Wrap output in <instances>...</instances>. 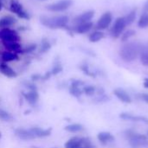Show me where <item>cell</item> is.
I'll return each instance as SVG.
<instances>
[{"label": "cell", "instance_id": "30", "mask_svg": "<svg viewBox=\"0 0 148 148\" xmlns=\"http://www.w3.org/2000/svg\"><path fill=\"white\" fill-rule=\"evenodd\" d=\"M134 35H135V31H134V30H133V29H128V30L126 31L125 33H122V35H121V40H122L123 42H126V41H127L130 37L134 36Z\"/></svg>", "mask_w": 148, "mask_h": 148}, {"label": "cell", "instance_id": "27", "mask_svg": "<svg viewBox=\"0 0 148 148\" xmlns=\"http://www.w3.org/2000/svg\"><path fill=\"white\" fill-rule=\"evenodd\" d=\"M82 92L87 96H93L96 93V88L95 86H92V85L84 86L82 88Z\"/></svg>", "mask_w": 148, "mask_h": 148}, {"label": "cell", "instance_id": "20", "mask_svg": "<svg viewBox=\"0 0 148 148\" xmlns=\"http://www.w3.org/2000/svg\"><path fill=\"white\" fill-rule=\"evenodd\" d=\"M93 26H94L93 23L88 22V23H82V24L74 25L72 29L74 30V32H75L77 34H86L90 31V29L93 28Z\"/></svg>", "mask_w": 148, "mask_h": 148}, {"label": "cell", "instance_id": "11", "mask_svg": "<svg viewBox=\"0 0 148 148\" xmlns=\"http://www.w3.org/2000/svg\"><path fill=\"white\" fill-rule=\"evenodd\" d=\"M84 85V82L79 80H74L71 82V85L69 87V93L72 95L74 97L80 98L82 95L83 94L82 89L81 88V86Z\"/></svg>", "mask_w": 148, "mask_h": 148}, {"label": "cell", "instance_id": "22", "mask_svg": "<svg viewBox=\"0 0 148 148\" xmlns=\"http://www.w3.org/2000/svg\"><path fill=\"white\" fill-rule=\"evenodd\" d=\"M19 60V55L10 52V51H3L1 54V61L3 62H15V61H18Z\"/></svg>", "mask_w": 148, "mask_h": 148}, {"label": "cell", "instance_id": "29", "mask_svg": "<svg viewBox=\"0 0 148 148\" xmlns=\"http://www.w3.org/2000/svg\"><path fill=\"white\" fill-rule=\"evenodd\" d=\"M135 17H136V11L135 10H132L130 13H128V15L124 17L125 18V22H126V24L127 25H130L134 23V21L135 20Z\"/></svg>", "mask_w": 148, "mask_h": 148}, {"label": "cell", "instance_id": "13", "mask_svg": "<svg viewBox=\"0 0 148 148\" xmlns=\"http://www.w3.org/2000/svg\"><path fill=\"white\" fill-rule=\"evenodd\" d=\"M120 118L124 121H133V122H143L148 125V118L145 116L134 115L128 113H121L120 114Z\"/></svg>", "mask_w": 148, "mask_h": 148}, {"label": "cell", "instance_id": "18", "mask_svg": "<svg viewBox=\"0 0 148 148\" xmlns=\"http://www.w3.org/2000/svg\"><path fill=\"white\" fill-rule=\"evenodd\" d=\"M0 73L8 78H16L17 76V73L6 62H0Z\"/></svg>", "mask_w": 148, "mask_h": 148}, {"label": "cell", "instance_id": "28", "mask_svg": "<svg viewBox=\"0 0 148 148\" xmlns=\"http://www.w3.org/2000/svg\"><path fill=\"white\" fill-rule=\"evenodd\" d=\"M138 25L140 28L145 29L148 27V13H145L143 14L140 17V20L138 22Z\"/></svg>", "mask_w": 148, "mask_h": 148}, {"label": "cell", "instance_id": "36", "mask_svg": "<svg viewBox=\"0 0 148 148\" xmlns=\"http://www.w3.org/2000/svg\"><path fill=\"white\" fill-rule=\"evenodd\" d=\"M140 98L142 101H144L145 102H147L148 103V94L147 93H144V94H141L140 95Z\"/></svg>", "mask_w": 148, "mask_h": 148}, {"label": "cell", "instance_id": "14", "mask_svg": "<svg viewBox=\"0 0 148 148\" xmlns=\"http://www.w3.org/2000/svg\"><path fill=\"white\" fill-rule=\"evenodd\" d=\"M24 100L29 103V105L35 107L39 101V94L37 90H29L27 93L23 94Z\"/></svg>", "mask_w": 148, "mask_h": 148}, {"label": "cell", "instance_id": "32", "mask_svg": "<svg viewBox=\"0 0 148 148\" xmlns=\"http://www.w3.org/2000/svg\"><path fill=\"white\" fill-rule=\"evenodd\" d=\"M36 49V45L32 43V44H29L26 47H23V54H29V53H32L33 51H35Z\"/></svg>", "mask_w": 148, "mask_h": 148}, {"label": "cell", "instance_id": "39", "mask_svg": "<svg viewBox=\"0 0 148 148\" xmlns=\"http://www.w3.org/2000/svg\"><path fill=\"white\" fill-rule=\"evenodd\" d=\"M144 87L146 88H148V78H147L145 81H144Z\"/></svg>", "mask_w": 148, "mask_h": 148}, {"label": "cell", "instance_id": "37", "mask_svg": "<svg viewBox=\"0 0 148 148\" xmlns=\"http://www.w3.org/2000/svg\"><path fill=\"white\" fill-rule=\"evenodd\" d=\"M39 79H42V76L40 75H33L31 76V82H36V81H38Z\"/></svg>", "mask_w": 148, "mask_h": 148}, {"label": "cell", "instance_id": "10", "mask_svg": "<svg viewBox=\"0 0 148 148\" xmlns=\"http://www.w3.org/2000/svg\"><path fill=\"white\" fill-rule=\"evenodd\" d=\"M3 46L5 48L7 51H10L13 53H16L17 55L23 54V47L20 42H2Z\"/></svg>", "mask_w": 148, "mask_h": 148}, {"label": "cell", "instance_id": "42", "mask_svg": "<svg viewBox=\"0 0 148 148\" xmlns=\"http://www.w3.org/2000/svg\"><path fill=\"white\" fill-rule=\"evenodd\" d=\"M38 1H47V0H38Z\"/></svg>", "mask_w": 148, "mask_h": 148}, {"label": "cell", "instance_id": "35", "mask_svg": "<svg viewBox=\"0 0 148 148\" xmlns=\"http://www.w3.org/2000/svg\"><path fill=\"white\" fill-rule=\"evenodd\" d=\"M23 84L28 88V91H29V90H37V88H36V86L35 85V83L33 82H24Z\"/></svg>", "mask_w": 148, "mask_h": 148}, {"label": "cell", "instance_id": "15", "mask_svg": "<svg viewBox=\"0 0 148 148\" xmlns=\"http://www.w3.org/2000/svg\"><path fill=\"white\" fill-rule=\"evenodd\" d=\"M15 135L22 140H35V137L32 135V134L30 133V131L29 129L26 128H23V127H18L16 129H15Z\"/></svg>", "mask_w": 148, "mask_h": 148}, {"label": "cell", "instance_id": "12", "mask_svg": "<svg viewBox=\"0 0 148 148\" xmlns=\"http://www.w3.org/2000/svg\"><path fill=\"white\" fill-rule=\"evenodd\" d=\"M29 130L30 131V133L32 134V135L35 137V139L36 138H46L50 136L51 133H52V129L51 128H42V127H33L29 128Z\"/></svg>", "mask_w": 148, "mask_h": 148}, {"label": "cell", "instance_id": "24", "mask_svg": "<svg viewBox=\"0 0 148 148\" xmlns=\"http://www.w3.org/2000/svg\"><path fill=\"white\" fill-rule=\"evenodd\" d=\"M140 62L141 63L148 67V42L145 44H142V48L140 50Z\"/></svg>", "mask_w": 148, "mask_h": 148}, {"label": "cell", "instance_id": "44", "mask_svg": "<svg viewBox=\"0 0 148 148\" xmlns=\"http://www.w3.org/2000/svg\"><path fill=\"white\" fill-rule=\"evenodd\" d=\"M147 134H148V133H147Z\"/></svg>", "mask_w": 148, "mask_h": 148}, {"label": "cell", "instance_id": "34", "mask_svg": "<svg viewBox=\"0 0 148 148\" xmlns=\"http://www.w3.org/2000/svg\"><path fill=\"white\" fill-rule=\"evenodd\" d=\"M83 148H96L95 146L92 143L91 140L88 138L84 137V141H83Z\"/></svg>", "mask_w": 148, "mask_h": 148}, {"label": "cell", "instance_id": "19", "mask_svg": "<svg viewBox=\"0 0 148 148\" xmlns=\"http://www.w3.org/2000/svg\"><path fill=\"white\" fill-rule=\"evenodd\" d=\"M16 23V19L11 15H5L0 17V29L11 28Z\"/></svg>", "mask_w": 148, "mask_h": 148}, {"label": "cell", "instance_id": "33", "mask_svg": "<svg viewBox=\"0 0 148 148\" xmlns=\"http://www.w3.org/2000/svg\"><path fill=\"white\" fill-rule=\"evenodd\" d=\"M62 71V66L60 63H56V65H54V67L51 70V74L52 75H58Z\"/></svg>", "mask_w": 148, "mask_h": 148}, {"label": "cell", "instance_id": "23", "mask_svg": "<svg viewBox=\"0 0 148 148\" xmlns=\"http://www.w3.org/2000/svg\"><path fill=\"white\" fill-rule=\"evenodd\" d=\"M64 130L69 132V133H71V134H77V133L83 131L84 127L80 123H72V124L66 126L64 127Z\"/></svg>", "mask_w": 148, "mask_h": 148}, {"label": "cell", "instance_id": "38", "mask_svg": "<svg viewBox=\"0 0 148 148\" xmlns=\"http://www.w3.org/2000/svg\"><path fill=\"white\" fill-rule=\"evenodd\" d=\"M144 10H145L146 12H148V0L146 2V3H145V5H144Z\"/></svg>", "mask_w": 148, "mask_h": 148}, {"label": "cell", "instance_id": "40", "mask_svg": "<svg viewBox=\"0 0 148 148\" xmlns=\"http://www.w3.org/2000/svg\"><path fill=\"white\" fill-rule=\"evenodd\" d=\"M3 2L2 0H0V11L3 10Z\"/></svg>", "mask_w": 148, "mask_h": 148}, {"label": "cell", "instance_id": "7", "mask_svg": "<svg viewBox=\"0 0 148 148\" xmlns=\"http://www.w3.org/2000/svg\"><path fill=\"white\" fill-rule=\"evenodd\" d=\"M126 26H127V24L125 22V18L118 17L111 29V36L114 38H119L122 35Z\"/></svg>", "mask_w": 148, "mask_h": 148}, {"label": "cell", "instance_id": "4", "mask_svg": "<svg viewBox=\"0 0 148 148\" xmlns=\"http://www.w3.org/2000/svg\"><path fill=\"white\" fill-rule=\"evenodd\" d=\"M126 137L129 141L130 146L133 148H140L147 141V136L132 131H127L126 133Z\"/></svg>", "mask_w": 148, "mask_h": 148}, {"label": "cell", "instance_id": "5", "mask_svg": "<svg viewBox=\"0 0 148 148\" xmlns=\"http://www.w3.org/2000/svg\"><path fill=\"white\" fill-rule=\"evenodd\" d=\"M10 10L15 14L17 17L22 19H29V14L25 10L23 5L20 3L19 0H10Z\"/></svg>", "mask_w": 148, "mask_h": 148}, {"label": "cell", "instance_id": "3", "mask_svg": "<svg viewBox=\"0 0 148 148\" xmlns=\"http://www.w3.org/2000/svg\"><path fill=\"white\" fill-rule=\"evenodd\" d=\"M74 3L73 0H58L46 5V10L50 12H63L69 10Z\"/></svg>", "mask_w": 148, "mask_h": 148}, {"label": "cell", "instance_id": "9", "mask_svg": "<svg viewBox=\"0 0 148 148\" xmlns=\"http://www.w3.org/2000/svg\"><path fill=\"white\" fill-rule=\"evenodd\" d=\"M112 22V14L110 12H105L98 20L96 23V28L99 30L106 29Z\"/></svg>", "mask_w": 148, "mask_h": 148}, {"label": "cell", "instance_id": "31", "mask_svg": "<svg viewBox=\"0 0 148 148\" xmlns=\"http://www.w3.org/2000/svg\"><path fill=\"white\" fill-rule=\"evenodd\" d=\"M50 49V43L48 40H42V45H41V49L40 51L42 53H45L47 52L49 49Z\"/></svg>", "mask_w": 148, "mask_h": 148}, {"label": "cell", "instance_id": "43", "mask_svg": "<svg viewBox=\"0 0 148 148\" xmlns=\"http://www.w3.org/2000/svg\"><path fill=\"white\" fill-rule=\"evenodd\" d=\"M0 102H1V99H0Z\"/></svg>", "mask_w": 148, "mask_h": 148}, {"label": "cell", "instance_id": "1", "mask_svg": "<svg viewBox=\"0 0 148 148\" xmlns=\"http://www.w3.org/2000/svg\"><path fill=\"white\" fill-rule=\"evenodd\" d=\"M142 44L140 42H127L123 44L119 51L121 58L126 62H131L140 56Z\"/></svg>", "mask_w": 148, "mask_h": 148}, {"label": "cell", "instance_id": "17", "mask_svg": "<svg viewBox=\"0 0 148 148\" xmlns=\"http://www.w3.org/2000/svg\"><path fill=\"white\" fill-rule=\"evenodd\" d=\"M113 93H114V95L118 98V100L119 101H121V102H123V103H127V104H128V103H131L132 102V98H131V96L128 95V93L126 91V90H124L123 88H115L114 91H113Z\"/></svg>", "mask_w": 148, "mask_h": 148}, {"label": "cell", "instance_id": "2", "mask_svg": "<svg viewBox=\"0 0 148 148\" xmlns=\"http://www.w3.org/2000/svg\"><path fill=\"white\" fill-rule=\"evenodd\" d=\"M69 18L65 15H56V16H40V23L44 27L50 29H66Z\"/></svg>", "mask_w": 148, "mask_h": 148}, {"label": "cell", "instance_id": "8", "mask_svg": "<svg viewBox=\"0 0 148 148\" xmlns=\"http://www.w3.org/2000/svg\"><path fill=\"white\" fill-rule=\"evenodd\" d=\"M94 16H95L94 10H87V11L82 12V14L76 16L73 19V23H74V25H77V24H82V23L91 22Z\"/></svg>", "mask_w": 148, "mask_h": 148}, {"label": "cell", "instance_id": "25", "mask_svg": "<svg viewBox=\"0 0 148 148\" xmlns=\"http://www.w3.org/2000/svg\"><path fill=\"white\" fill-rule=\"evenodd\" d=\"M0 120L4 122H11L13 121V116L10 112L0 108Z\"/></svg>", "mask_w": 148, "mask_h": 148}, {"label": "cell", "instance_id": "21", "mask_svg": "<svg viewBox=\"0 0 148 148\" xmlns=\"http://www.w3.org/2000/svg\"><path fill=\"white\" fill-rule=\"evenodd\" d=\"M97 139L103 145H107V144L112 143L115 140L114 136L111 133H109V132H100L97 134Z\"/></svg>", "mask_w": 148, "mask_h": 148}, {"label": "cell", "instance_id": "16", "mask_svg": "<svg viewBox=\"0 0 148 148\" xmlns=\"http://www.w3.org/2000/svg\"><path fill=\"white\" fill-rule=\"evenodd\" d=\"M84 137L74 136L68 140L64 145L65 148H83Z\"/></svg>", "mask_w": 148, "mask_h": 148}, {"label": "cell", "instance_id": "6", "mask_svg": "<svg viewBox=\"0 0 148 148\" xmlns=\"http://www.w3.org/2000/svg\"><path fill=\"white\" fill-rule=\"evenodd\" d=\"M0 41L2 42H21L19 33L12 28L0 29Z\"/></svg>", "mask_w": 148, "mask_h": 148}, {"label": "cell", "instance_id": "26", "mask_svg": "<svg viewBox=\"0 0 148 148\" xmlns=\"http://www.w3.org/2000/svg\"><path fill=\"white\" fill-rule=\"evenodd\" d=\"M104 36L103 33L99 31V30H96V31H94L92 32L91 34H89L88 36V39L91 42H99L101 39H102Z\"/></svg>", "mask_w": 148, "mask_h": 148}, {"label": "cell", "instance_id": "41", "mask_svg": "<svg viewBox=\"0 0 148 148\" xmlns=\"http://www.w3.org/2000/svg\"><path fill=\"white\" fill-rule=\"evenodd\" d=\"M1 138H2V134H1V132H0V140H1Z\"/></svg>", "mask_w": 148, "mask_h": 148}]
</instances>
